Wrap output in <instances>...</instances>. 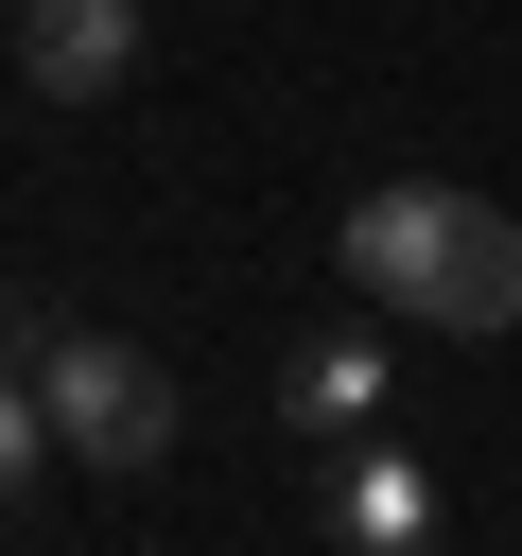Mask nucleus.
<instances>
[{
    "instance_id": "obj_1",
    "label": "nucleus",
    "mask_w": 522,
    "mask_h": 556,
    "mask_svg": "<svg viewBox=\"0 0 522 556\" xmlns=\"http://www.w3.org/2000/svg\"><path fill=\"white\" fill-rule=\"evenodd\" d=\"M348 295H383L400 330H452V348H487V330H522V226L487 208V191H435V174H400V191H365L348 208Z\"/></svg>"
},
{
    "instance_id": "obj_6",
    "label": "nucleus",
    "mask_w": 522,
    "mask_h": 556,
    "mask_svg": "<svg viewBox=\"0 0 522 556\" xmlns=\"http://www.w3.org/2000/svg\"><path fill=\"white\" fill-rule=\"evenodd\" d=\"M35 452H52V400H35V365H0V504L35 486Z\"/></svg>"
},
{
    "instance_id": "obj_4",
    "label": "nucleus",
    "mask_w": 522,
    "mask_h": 556,
    "mask_svg": "<svg viewBox=\"0 0 522 556\" xmlns=\"http://www.w3.org/2000/svg\"><path fill=\"white\" fill-rule=\"evenodd\" d=\"M365 400H383V365H365V348H296V365H278V417H296V434H348Z\"/></svg>"
},
{
    "instance_id": "obj_7",
    "label": "nucleus",
    "mask_w": 522,
    "mask_h": 556,
    "mask_svg": "<svg viewBox=\"0 0 522 556\" xmlns=\"http://www.w3.org/2000/svg\"><path fill=\"white\" fill-rule=\"evenodd\" d=\"M0 348H17V278H0Z\"/></svg>"
},
{
    "instance_id": "obj_3",
    "label": "nucleus",
    "mask_w": 522,
    "mask_h": 556,
    "mask_svg": "<svg viewBox=\"0 0 522 556\" xmlns=\"http://www.w3.org/2000/svg\"><path fill=\"white\" fill-rule=\"evenodd\" d=\"M17 70L35 104H104L139 70V0H17Z\"/></svg>"
},
{
    "instance_id": "obj_2",
    "label": "nucleus",
    "mask_w": 522,
    "mask_h": 556,
    "mask_svg": "<svg viewBox=\"0 0 522 556\" xmlns=\"http://www.w3.org/2000/svg\"><path fill=\"white\" fill-rule=\"evenodd\" d=\"M35 400H52V452L70 469H157L174 452V365L139 348V330H35Z\"/></svg>"
},
{
    "instance_id": "obj_5",
    "label": "nucleus",
    "mask_w": 522,
    "mask_h": 556,
    "mask_svg": "<svg viewBox=\"0 0 522 556\" xmlns=\"http://www.w3.org/2000/svg\"><path fill=\"white\" fill-rule=\"evenodd\" d=\"M348 539H365V556H418V469H400V452L348 469Z\"/></svg>"
}]
</instances>
